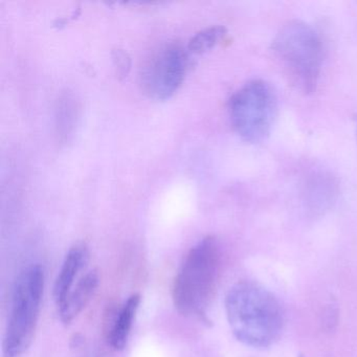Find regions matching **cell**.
Instances as JSON below:
<instances>
[{
    "instance_id": "6da1fadb",
    "label": "cell",
    "mask_w": 357,
    "mask_h": 357,
    "mask_svg": "<svg viewBox=\"0 0 357 357\" xmlns=\"http://www.w3.org/2000/svg\"><path fill=\"white\" fill-rule=\"evenodd\" d=\"M227 321L235 337L254 348L271 346L281 335L284 312L271 292L250 282L236 284L225 298Z\"/></svg>"
},
{
    "instance_id": "7a4b0ae2",
    "label": "cell",
    "mask_w": 357,
    "mask_h": 357,
    "mask_svg": "<svg viewBox=\"0 0 357 357\" xmlns=\"http://www.w3.org/2000/svg\"><path fill=\"white\" fill-rule=\"evenodd\" d=\"M222 254L216 238H202L183 258L172 286V300L181 314L190 317L206 315L219 278Z\"/></svg>"
},
{
    "instance_id": "3957f363",
    "label": "cell",
    "mask_w": 357,
    "mask_h": 357,
    "mask_svg": "<svg viewBox=\"0 0 357 357\" xmlns=\"http://www.w3.org/2000/svg\"><path fill=\"white\" fill-rule=\"evenodd\" d=\"M45 292V271L38 264L20 273L12 294L3 340V357H20L28 351L38 327Z\"/></svg>"
},
{
    "instance_id": "277c9868",
    "label": "cell",
    "mask_w": 357,
    "mask_h": 357,
    "mask_svg": "<svg viewBox=\"0 0 357 357\" xmlns=\"http://www.w3.org/2000/svg\"><path fill=\"white\" fill-rule=\"evenodd\" d=\"M273 51L301 91H315L323 63V45L312 26L298 20L288 22L275 37Z\"/></svg>"
},
{
    "instance_id": "5b68a950",
    "label": "cell",
    "mask_w": 357,
    "mask_h": 357,
    "mask_svg": "<svg viewBox=\"0 0 357 357\" xmlns=\"http://www.w3.org/2000/svg\"><path fill=\"white\" fill-rule=\"evenodd\" d=\"M277 96L263 80L246 83L229 101V118L236 132L248 143L264 141L277 114Z\"/></svg>"
},
{
    "instance_id": "8992f818",
    "label": "cell",
    "mask_w": 357,
    "mask_h": 357,
    "mask_svg": "<svg viewBox=\"0 0 357 357\" xmlns=\"http://www.w3.org/2000/svg\"><path fill=\"white\" fill-rule=\"evenodd\" d=\"M188 52L177 43L164 45L146 62L141 79L144 91L152 99L167 100L183 84L187 73Z\"/></svg>"
},
{
    "instance_id": "52a82bcc",
    "label": "cell",
    "mask_w": 357,
    "mask_h": 357,
    "mask_svg": "<svg viewBox=\"0 0 357 357\" xmlns=\"http://www.w3.org/2000/svg\"><path fill=\"white\" fill-rule=\"evenodd\" d=\"M89 252L84 244H77L68 250L54 286V298L57 307L66 300L70 290L82 277L86 268Z\"/></svg>"
},
{
    "instance_id": "ba28073f",
    "label": "cell",
    "mask_w": 357,
    "mask_h": 357,
    "mask_svg": "<svg viewBox=\"0 0 357 357\" xmlns=\"http://www.w3.org/2000/svg\"><path fill=\"white\" fill-rule=\"evenodd\" d=\"M139 304L141 296L137 294H131L110 317L106 329V340L114 350L121 351L126 347Z\"/></svg>"
},
{
    "instance_id": "9c48e42d",
    "label": "cell",
    "mask_w": 357,
    "mask_h": 357,
    "mask_svg": "<svg viewBox=\"0 0 357 357\" xmlns=\"http://www.w3.org/2000/svg\"><path fill=\"white\" fill-rule=\"evenodd\" d=\"M99 283V273L97 271H89L80 278L66 300L58 306V313L62 323L68 325L84 310L95 296Z\"/></svg>"
},
{
    "instance_id": "30bf717a",
    "label": "cell",
    "mask_w": 357,
    "mask_h": 357,
    "mask_svg": "<svg viewBox=\"0 0 357 357\" xmlns=\"http://www.w3.org/2000/svg\"><path fill=\"white\" fill-rule=\"evenodd\" d=\"M227 35V30L221 26H211L196 33L188 45V51L194 54H204L218 45Z\"/></svg>"
},
{
    "instance_id": "8fae6325",
    "label": "cell",
    "mask_w": 357,
    "mask_h": 357,
    "mask_svg": "<svg viewBox=\"0 0 357 357\" xmlns=\"http://www.w3.org/2000/svg\"><path fill=\"white\" fill-rule=\"evenodd\" d=\"M62 108H63L64 110H62L61 108L59 109V116H58L59 124L58 125H59L60 128H61V125L63 124V129L66 130V133H68L77 116V112H75L76 106H75L73 102L68 101V103L64 102V103L62 104Z\"/></svg>"
}]
</instances>
